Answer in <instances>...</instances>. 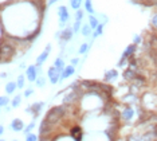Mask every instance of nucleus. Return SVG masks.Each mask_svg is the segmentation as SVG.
<instances>
[{
    "instance_id": "nucleus-20",
    "label": "nucleus",
    "mask_w": 157,
    "mask_h": 141,
    "mask_svg": "<svg viewBox=\"0 0 157 141\" xmlns=\"http://www.w3.org/2000/svg\"><path fill=\"white\" fill-rule=\"evenodd\" d=\"M82 34H83L85 37H89V35L91 34V27H90V24H86V26L82 27Z\"/></svg>"
},
{
    "instance_id": "nucleus-29",
    "label": "nucleus",
    "mask_w": 157,
    "mask_h": 141,
    "mask_svg": "<svg viewBox=\"0 0 157 141\" xmlns=\"http://www.w3.org/2000/svg\"><path fill=\"white\" fill-rule=\"evenodd\" d=\"M75 18H77V22H81V20H82V18H83V12L78 10V11H77V15H75Z\"/></svg>"
},
{
    "instance_id": "nucleus-24",
    "label": "nucleus",
    "mask_w": 157,
    "mask_h": 141,
    "mask_svg": "<svg viewBox=\"0 0 157 141\" xmlns=\"http://www.w3.org/2000/svg\"><path fill=\"white\" fill-rule=\"evenodd\" d=\"M17 88L19 89L24 88V77L23 75H19V78H17Z\"/></svg>"
},
{
    "instance_id": "nucleus-30",
    "label": "nucleus",
    "mask_w": 157,
    "mask_h": 141,
    "mask_svg": "<svg viewBox=\"0 0 157 141\" xmlns=\"http://www.w3.org/2000/svg\"><path fill=\"white\" fill-rule=\"evenodd\" d=\"M34 126H35V124H34V122H31V124L28 125L26 129H24V133H27V135H28V133H30V131H33V129H34Z\"/></svg>"
},
{
    "instance_id": "nucleus-3",
    "label": "nucleus",
    "mask_w": 157,
    "mask_h": 141,
    "mask_svg": "<svg viewBox=\"0 0 157 141\" xmlns=\"http://www.w3.org/2000/svg\"><path fill=\"white\" fill-rule=\"evenodd\" d=\"M47 75H48V79L51 81V84L52 85H55L56 82L60 79V73L58 70H56V67L55 66H52V67H50L48 69V73H47Z\"/></svg>"
},
{
    "instance_id": "nucleus-26",
    "label": "nucleus",
    "mask_w": 157,
    "mask_h": 141,
    "mask_svg": "<svg viewBox=\"0 0 157 141\" xmlns=\"http://www.w3.org/2000/svg\"><path fill=\"white\" fill-rule=\"evenodd\" d=\"M87 49H89V45H87V43H83V45L79 47V51H78V53H79V54H85L87 51Z\"/></svg>"
},
{
    "instance_id": "nucleus-5",
    "label": "nucleus",
    "mask_w": 157,
    "mask_h": 141,
    "mask_svg": "<svg viewBox=\"0 0 157 141\" xmlns=\"http://www.w3.org/2000/svg\"><path fill=\"white\" fill-rule=\"evenodd\" d=\"M50 50H51V45H47V46H46V49H44V51L36 58V66L38 67L42 66V65L44 63V61L47 59V57H48V54H50Z\"/></svg>"
},
{
    "instance_id": "nucleus-39",
    "label": "nucleus",
    "mask_w": 157,
    "mask_h": 141,
    "mask_svg": "<svg viewBox=\"0 0 157 141\" xmlns=\"http://www.w3.org/2000/svg\"><path fill=\"white\" fill-rule=\"evenodd\" d=\"M15 141H16V140H15Z\"/></svg>"
},
{
    "instance_id": "nucleus-27",
    "label": "nucleus",
    "mask_w": 157,
    "mask_h": 141,
    "mask_svg": "<svg viewBox=\"0 0 157 141\" xmlns=\"http://www.w3.org/2000/svg\"><path fill=\"white\" fill-rule=\"evenodd\" d=\"M7 104H8V98L3 96L2 98H0V105H2V108H6V106H7Z\"/></svg>"
},
{
    "instance_id": "nucleus-13",
    "label": "nucleus",
    "mask_w": 157,
    "mask_h": 141,
    "mask_svg": "<svg viewBox=\"0 0 157 141\" xmlns=\"http://www.w3.org/2000/svg\"><path fill=\"white\" fill-rule=\"evenodd\" d=\"M133 114H134L133 109H132L130 106H126L124 109V112H122V118H124V120H126V121H129V120H132Z\"/></svg>"
},
{
    "instance_id": "nucleus-17",
    "label": "nucleus",
    "mask_w": 157,
    "mask_h": 141,
    "mask_svg": "<svg viewBox=\"0 0 157 141\" xmlns=\"http://www.w3.org/2000/svg\"><path fill=\"white\" fill-rule=\"evenodd\" d=\"M117 75H118V73H117L116 70H110V71H108V73L105 74V81H112L113 78H117Z\"/></svg>"
},
{
    "instance_id": "nucleus-8",
    "label": "nucleus",
    "mask_w": 157,
    "mask_h": 141,
    "mask_svg": "<svg viewBox=\"0 0 157 141\" xmlns=\"http://www.w3.org/2000/svg\"><path fill=\"white\" fill-rule=\"evenodd\" d=\"M58 15H59V19H60V27L63 26V24L67 22L69 19V12H67V8L66 7H59L58 8Z\"/></svg>"
},
{
    "instance_id": "nucleus-9",
    "label": "nucleus",
    "mask_w": 157,
    "mask_h": 141,
    "mask_svg": "<svg viewBox=\"0 0 157 141\" xmlns=\"http://www.w3.org/2000/svg\"><path fill=\"white\" fill-rule=\"evenodd\" d=\"M43 102H35L31 108H27L26 112H30V113H33L34 114V117H38L39 113H40V110H42V108H43Z\"/></svg>"
},
{
    "instance_id": "nucleus-19",
    "label": "nucleus",
    "mask_w": 157,
    "mask_h": 141,
    "mask_svg": "<svg viewBox=\"0 0 157 141\" xmlns=\"http://www.w3.org/2000/svg\"><path fill=\"white\" fill-rule=\"evenodd\" d=\"M70 4H71V8L73 10H79L82 0H70Z\"/></svg>"
},
{
    "instance_id": "nucleus-1",
    "label": "nucleus",
    "mask_w": 157,
    "mask_h": 141,
    "mask_svg": "<svg viewBox=\"0 0 157 141\" xmlns=\"http://www.w3.org/2000/svg\"><path fill=\"white\" fill-rule=\"evenodd\" d=\"M65 116V106H54L51 108L47 114H46V120H47L48 122H51L52 125H55L58 121L62 120V117Z\"/></svg>"
},
{
    "instance_id": "nucleus-34",
    "label": "nucleus",
    "mask_w": 157,
    "mask_h": 141,
    "mask_svg": "<svg viewBox=\"0 0 157 141\" xmlns=\"http://www.w3.org/2000/svg\"><path fill=\"white\" fill-rule=\"evenodd\" d=\"M78 62H79V59H78V58H74V59L71 61V66H75Z\"/></svg>"
},
{
    "instance_id": "nucleus-25",
    "label": "nucleus",
    "mask_w": 157,
    "mask_h": 141,
    "mask_svg": "<svg viewBox=\"0 0 157 141\" xmlns=\"http://www.w3.org/2000/svg\"><path fill=\"white\" fill-rule=\"evenodd\" d=\"M26 141H38V137L35 135H33V133H28L26 136Z\"/></svg>"
},
{
    "instance_id": "nucleus-35",
    "label": "nucleus",
    "mask_w": 157,
    "mask_h": 141,
    "mask_svg": "<svg viewBox=\"0 0 157 141\" xmlns=\"http://www.w3.org/2000/svg\"><path fill=\"white\" fill-rule=\"evenodd\" d=\"M140 41H141L140 37H134V43H140Z\"/></svg>"
},
{
    "instance_id": "nucleus-28",
    "label": "nucleus",
    "mask_w": 157,
    "mask_h": 141,
    "mask_svg": "<svg viewBox=\"0 0 157 141\" xmlns=\"http://www.w3.org/2000/svg\"><path fill=\"white\" fill-rule=\"evenodd\" d=\"M102 30H103V24H99V26L97 27V31L94 32V37H98V35L102 34Z\"/></svg>"
},
{
    "instance_id": "nucleus-15",
    "label": "nucleus",
    "mask_w": 157,
    "mask_h": 141,
    "mask_svg": "<svg viewBox=\"0 0 157 141\" xmlns=\"http://www.w3.org/2000/svg\"><path fill=\"white\" fill-rule=\"evenodd\" d=\"M16 88H17V84H15V82H8V84H7V86H6L7 94H12V93L16 90Z\"/></svg>"
},
{
    "instance_id": "nucleus-37",
    "label": "nucleus",
    "mask_w": 157,
    "mask_h": 141,
    "mask_svg": "<svg viewBox=\"0 0 157 141\" xmlns=\"http://www.w3.org/2000/svg\"><path fill=\"white\" fill-rule=\"evenodd\" d=\"M3 133H4V128H3V126H0V135H3Z\"/></svg>"
},
{
    "instance_id": "nucleus-6",
    "label": "nucleus",
    "mask_w": 157,
    "mask_h": 141,
    "mask_svg": "<svg viewBox=\"0 0 157 141\" xmlns=\"http://www.w3.org/2000/svg\"><path fill=\"white\" fill-rule=\"evenodd\" d=\"M26 75H27V78H28V81L30 82H34V81H36V77H38V66H30L27 69V71H26Z\"/></svg>"
},
{
    "instance_id": "nucleus-32",
    "label": "nucleus",
    "mask_w": 157,
    "mask_h": 141,
    "mask_svg": "<svg viewBox=\"0 0 157 141\" xmlns=\"http://www.w3.org/2000/svg\"><path fill=\"white\" fill-rule=\"evenodd\" d=\"M33 93H34V90L31 89V88L30 89H26V92H24V97H27V98H28V97H30Z\"/></svg>"
},
{
    "instance_id": "nucleus-10",
    "label": "nucleus",
    "mask_w": 157,
    "mask_h": 141,
    "mask_svg": "<svg viewBox=\"0 0 157 141\" xmlns=\"http://www.w3.org/2000/svg\"><path fill=\"white\" fill-rule=\"evenodd\" d=\"M11 129L13 132H20V131H24V124L22 120H19V118H15L12 122H11Z\"/></svg>"
},
{
    "instance_id": "nucleus-21",
    "label": "nucleus",
    "mask_w": 157,
    "mask_h": 141,
    "mask_svg": "<svg viewBox=\"0 0 157 141\" xmlns=\"http://www.w3.org/2000/svg\"><path fill=\"white\" fill-rule=\"evenodd\" d=\"M20 101H22V98H20V96H15V98L12 100V108H17L20 105Z\"/></svg>"
},
{
    "instance_id": "nucleus-4",
    "label": "nucleus",
    "mask_w": 157,
    "mask_h": 141,
    "mask_svg": "<svg viewBox=\"0 0 157 141\" xmlns=\"http://www.w3.org/2000/svg\"><path fill=\"white\" fill-rule=\"evenodd\" d=\"M70 135H71V137H73V139L75 140V141H82V137H83V132H82V128H81V126L75 125V126H73V128H71Z\"/></svg>"
},
{
    "instance_id": "nucleus-36",
    "label": "nucleus",
    "mask_w": 157,
    "mask_h": 141,
    "mask_svg": "<svg viewBox=\"0 0 157 141\" xmlns=\"http://www.w3.org/2000/svg\"><path fill=\"white\" fill-rule=\"evenodd\" d=\"M56 2H58V0H48V4H54Z\"/></svg>"
},
{
    "instance_id": "nucleus-11",
    "label": "nucleus",
    "mask_w": 157,
    "mask_h": 141,
    "mask_svg": "<svg viewBox=\"0 0 157 141\" xmlns=\"http://www.w3.org/2000/svg\"><path fill=\"white\" fill-rule=\"evenodd\" d=\"M73 32H74V30H73V28H70V27L66 28V30H63L62 34H60V41L69 42L71 39V37H73Z\"/></svg>"
},
{
    "instance_id": "nucleus-22",
    "label": "nucleus",
    "mask_w": 157,
    "mask_h": 141,
    "mask_svg": "<svg viewBox=\"0 0 157 141\" xmlns=\"http://www.w3.org/2000/svg\"><path fill=\"white\" fill-rule=\"evenodd\" d=\"M46 85V78L44 77H40L36 79V86L38 88H43V86Z\"/></svg>"
},
{
    "instance_id": "nucleus-7",
    "label": "nucleus",
    "mask_w": 157,
    "mask_h": 141,
    "mask_svg": "<svg viewBox=\"0 0 157 141\" xmlns=\"http://www.w3.org/2000/svg\"><path fill=\"white\" fill-rule=\"evenodd\" d=\"M51 129H52V124L51 122H48L44 118V120L42 121V124H40V128H39V133H40L42 136H44V135H47V133L51 132Z\"/></svg>"
},
{
    "instance_id": "nucleus-12",
    "label": "nucleus",
    "mask_w": 157,
    "mask_h": 141,
    "mask_svg": "<svg viewBox=\"0 0 157 141\" xmlns=\"http://www.w3.org/2000/svg\"><path fill=\"white\" fill-rule=\"evenodd\" d=\"M74 71H75V69H74V66H67L65 70H63V73L60 74V81H63V79L69 78L71 77V75L74 74Z\"/></svg>"
},
{
    "instance_id": "nucleus-23",
    "label": "nucleus",
    "mask_w": 157,
    "mask_h": 141,
    "mask_svg": "<svg viewBox=\"0 0 157 141\" xmlns=\"http://www.w3.org/2000/svg\"><path fill=\"white\" fill-rule=\"evenodd\" d=\"M85 7H86V11L89 14H93V6H91V0H86L85 2Z\"/></svg>"
},
{
    "instance_id": "nucleus-33",
    "label": "nucleus",
    "mask_w": 157,
    "mask_h": 141,
    "mask_svg": "<svg viewBox=\"0 0 157 141\" xmlns=\"http://www.w3.org/2000/svg\"><path fill=\"white\" fill-rule=\"evenodd\" d=\"M152 24H153V27H156V28H157V15H155V16H153Z\"/></svg>"
},
{
    "instance_id": "nucleus-38",
    "label": "nucleus",
    "mask_w": 157,
    "mask_h": 141,
    "mask_svg": "<svg viewBox=\"0 0 157 141\" xmlns=\"http://www.w3.org/2000/svg\"><path fill=\"white\" fill-rule=\"evenodd\" d=\"M2 141H4V140H2Z\"/></svg>"
},
{
    "instance_id": "nucleus-18",
    "label": "nucleus",
    "mask_w": 157,
    "mask_h": 141,
    "mask_svg": "<svg viewBox=\"0 0 157 141\" xmlns=\"http://www.w3.org/2000/svg\"><path fill=\"white\" fill-rule=\"evenodd\" d=\"M89 19H90V27L93 28V30H97V27L99 26V23H98V20H97V18L95 16H90L89 18Z\"/></svg>"
},
{
    "instance_id": "nucleus-31",
    "label": "nucleus",
    "mask_w": 157,
    "mask_h": 141,
    "mask_svg": "<svg viewBox=\"0 0 157 141\" xmlns=\"http://www.w3.org/2000/svg\"><path fill=\"white\" fill-rule=\"evenodd\" d=\"M79 27H81V22H75V23H74V27H73L74 32H78V31H79Z\"/></svg>"
},
{
    "instance_id": "nucleus-2",
    "label": "nucleus",
    "mask_w": 157,
    "mask_h": 141,
    "mask_svg": "<svg viewBox=\"0 0 157 141\" xmlns=\"http://www.w3.org/2000/svg\"><path fill=\"white\" fill-rule=\"evenodd\" d=\"M13 54H15V49H13L10 43L2 42V61H3V63H6V61L11 59Z\"/></svg>"
},
{
    "instance_id": "nucleus-14",
    "label": "nucleus",
    "mask_w": 157,
    "mask_h": 141,
    "mask_svg": "<svg viewBox=\"0 0 157 141\" xmlns=\"http://www.w3.org/2000/svg\"><path fill=\"white\" fill-rule=\"evenodd\" d=\"M54 66L56 67V70H58L59 71V73L60 74H62L63 73V70H65V62H63V59H62V58H56V61H55V65H54Z\"/></svg>"
},
{
    "instance_id": "nucleus-16",
    "label": "nucleus",
    "mask_w": 157,
    "mask_h": 141,
    "mask_svg": "<svg viewBox=\"0 0 157 141\" xmlns=\"http://www.w3.org/2000/svg\"><path fill=\"white\" fill-rule=\"evenodd\" d=\"M134 50H136V46H134V45H130L126 50H125V53H124V55H122V57L128 59V58H129L130 55H133V54H134Z\"/></svg>"
}]
</instances>
